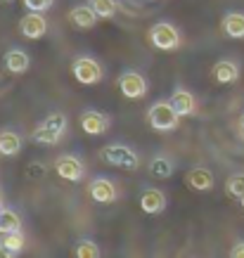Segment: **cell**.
I'll list each match as a JSON object with an SVG mask.
<instances>
[{
    "label": "cell",
    "instance_id": "obj_21",
    "mask_svg": "<svg viewBox=\"0 0 244 258\" xmlns=\"http://www.w3.org/2000/svg\"><path fill=\"white\" fill-rule=\"evenodd\" d=\"M0 244H3L5 249L12 251V256H17V253L24 249L26 239H24L22 230H15V232H5V235H0Z\"/></svg>",
    "mask_w": 244,
    "mask_h": 258
},
{
    "label": "cell",
    "instance_id": "obj_25",
    "mask_svg": "<svg viewBox=\"0 0 244 258\" xmlns=\"http://www.w3.org/2000/svg\"><path fill=\"white\" fill-rule=\"evenodd\" d=\"M52 3L55 0H24V8L29 12H47L52 8Z\"/></svg>",
    "mask_w": 244,
    "mask_h": 258
},
{
    "label": "cell",
    "instance_id": "obj_28",
    "mask_svg": "<svg viewBox=\"0 0 244 258\" xmlns=\"http://www.w3.org/2000/svg\"><path fill=\"white\" fill-rule=\"evenodd\" d=\"M239 131H242V135H244V114H242V118H239Z\"/></svg>",
    "mask_w": 244,
    "mask_h": 258
},
{
    "label": "cell",
    "instance_id": "obj_1",
    "mask_svg": "<svg viewBox=\"0 0 244 258\" xmlns=\"http://www.w3.org/2000/svg\"><path fill=\"white\" fill-rule=\"evenodd\" d=\"M67 133V116H64L62 111H52V114H47L45 121L36 128L31 133L33 142H38V145H57V142L64 138Z\"/></svg>",
    "mask_w": 244,
    "mask_h": 258
},
{
    "label": "cell",
    "instance_id": "obj_23",
    "mask_svg": "<svg viewBox=\"0 0 244 258\" xmlns=\"http://www.w3.org/2000/svg\"><path fill=\"white\" fill-rule=\"evenodd\" d=\"M225 192L230 197H237V199L244 195V173H235L225 180Z\"/></svg>",
    "mask_w": 244,
    "mask_h": 258
},
{
    "label": "cell",
    "instance_id": "obj_5",
    "mask_svg": "<svg viewBox=\"0 0 244 258\" xmlns=\"http://www.w3.org/2000/svg\"><path fill=\"white\" fill-rule=\"evenodd\" d=\"M71 74H74V79L83 83V86H95V83H100L102 81V67L95 62L93 57H79V59H74L71 64Z\"/></svg>",
    "mask_w": 244,
    "mask_h": 258
},
{
    "label": "cell",
    "instance_id": "obj_16",
    "mask_svg": "<svg viewBox=\"0 0 244 258\" xmlns=\"http://www.w3.org/2000/svg\"><path fill=\"white\" fill-rule=\"evenodd\" d=\"M221 29L230 38H244V15L242 12H228L223 17Z\"/></svg>",
    "mask_w": 244,
    "mask_h": 258
},
{
    "label": "cell",
    "instance_id": "obj_9",
    "mask_svg": "<svg viewBox=\"0 0 244 258\" xmlns=\"http://www.w3.org/2000/svg\"><path fill=\"white\" fill-rule=\"evenodd\" d=\"M19 31H22V36H26V38L38 40V38H43L47 31V19L43 17V12H29V15L22 17Z\"/></svg>",
    "mask_w": 244,
    "mask_h": 258
},
{
    "label": "cell",
    "instance_id": "obj_12",
    "mask_svg": "<svg viewBox=\"0 0 244 258\" xmlns=\"http://www.w3.org/2000/svg\"><path fill=\"white\" fill-rule=\"evenodd\" d=\"M29 67H31V57H29L26 50L12 47V50L5 52V69H8L10 74H24Z\"/></svg>",
    "mask_w": 244,
    "mask_h": 258
},
{
    "label": "cell",
    "instance_id": "obj_15",
    "mask_svg": "<svg viewBox=\"0 0 244 258\" xmlns=\"http://www.w3.org/2000/svg\"><path fill=\"white\" fill-rule=\"evenodd\" d=\"M171 104H173V109L180 114V116H190V114H195V95L185 90V88H175L173 95H171Z\"/></svg>",
    "mask_w": 244,
    "mask_h": 258
},
{
    "label": "cell",
    "instance_id": "obj_29",
    "mask_svg": "<svg viewBox=\"0 0 244 258\" xmlns=\"http://www.w3.org/2000/svg\"><path fill=\"white\" fill-rule=\"evenodd\" d=\"M239 204H242V209H244V195H242V197H239Z\"/></svg>",
    "mask_w": 244,
    "mask_h": 258
},
{
    "label": "cell",
    "instance_id": "obj_24",
    "mask_svg": "<svg viewBox=\"0 0 244 258\" xmlns=\"http://www.w3.org/2000/svg\"><path fill=\"white\" fill-rule=\"evenodd\" d=\"M76 256L79 258H100V246L93 239H81L76 246Z\"/></svg>",
    "mask_w": 244,
    "mask_h": 258
},
{
    "label": "cell",
    "instance_id": "obj_10",
    "mask_svg": "<svg viewBox=\"0 0 244 258\" xmlns=\"http://www.w3.org/2000/svg\"><path fill=\"white\" fill-rule=\"evenodd\" d=\"M81 128H83V133H88V135H102L109 131V116L102 114V111L88 109L81 114Z\"/></svg>",
    "mask_w": 244,
    "mask_h": 258
},
{
    "label": "cell",
    "instance_id": "obj_17",
    "mask_svg": "<svg viewBox=\"0 0 244 258\" xmlns=\"http://www.w3.org/2000/svg\"><path fill=\"white\" fill-rule=\"evenodd\" d=\"M213 79L218 81V83H235L239 79V69H237L235 62L221 59V62H216V67H213Z\"/></svg>",
    "mask_w": 244,
    "mask_h": 258
},
{
    "label": "cell",
    "instance_id": "obj_22",
    "mask_svg": "<svg viewBox=\"0 0 244 258\" xmlns=\"http://www.w3.org/2000/svg\"><path fill=\"white\" fill-rule=\"evenodd\" d=\"M90 8L97 12L100 19H109V17H114V12H116L118 3L116 0H90Z\"/></svg>",
    "mask_w": 244,
    "mask_h": 258
},
{
    "label": "cell",
    "instance_id": "obj_3",
    "mask_svg": "<svg viewBox=\"0 0 244 258\" xmlns=\"http://www.w3.org/2000/svg\"><path fill=\"white\" fill-rule=\"evenodd\" d=\"M100 159L109 166H118V168H126V171H135L140 166V157L133 147L128 145H118V142H111L107 147H102L100 152Z\"/></svg>",
    "mask_w": 244,
    "mask_h": 258
},
{
    "label": "cell",
    "instance_id": "obj_18",
    "mask_svg": "<svg viewBox=\"0 0 244 258\" xmlns=\"http://www.w3.org/2000/svg\"><path fill=\"white\" fill-rule=\"evenodd\" d=\"M22 149V138L12 131H3L0 133V157H17Z\"/></svg>",
    "mask_w": 244,
    "mask_h": 258
},
{
    "label": "cell",
    "instance_id": "obj_2",
    "mask_svg": "<svg viewBox=\"0 0 244 258\" xmlns=\"http://www.w3.org/2000/svg\"><path fill=\"white\" fill-rule=\"evenodd\" d=\"M147 123H150L152 131L157 133H168V131H175L178 123H180V114L173 109L171 102H154L147 111Z\"/></svg>",
    "mask_w": 244,
    "mask_h": 258
},
{
    "label": "cell",
    "instance_id": "obj_26",
    "mask_svg": "<svg viewBox=\"0 0 244 258\" xmlns=\"http://www.w3.org/2000/svg\"><path fill=\"white\" fill-rule=\"evenodd\" d=\"M230 256L232 258H244V242H237L235 246H232V251H230Z\"/></svg>",
    "mask_w": 244,
    "mask_h": 258
},
{
    "label": "cell",
    "instance_id": "obj_27",
    "mask_svg": "<svg viewBox=\"0 0 244 258\" xmlns=\"http://www.w3.org/2000/svg\"><path fill=\"white\" fill-rule=\"evenodd\" d=\"M8 256H12V251H10V249H5V246L0 244V258H8Z\"/></svg>",
    "mask_w": 244,
    "mask_h": 258
},
{
    "label": "cell",
    "instance_id": "obj_7",
    "mask_svg": "<svg viewBox=\"0 0 244 258\" xmlns=\"http://www.w3.org/2000/svg\"><path fill=\"white\" fill-rule=\"evenodd\" d=\"M55 171L59 178L69 180V182H79V180L86 175V166H83L81 159L71 157V154H62V157H57V161H55Z\"/></svg>",
    "mask_w": 244,
    "mask_h": 258
},
{
    "label": "cell",
    "instance_id": "obj_14",
    "mask_svg": "<svg viewBox=\"0 0 244 258\" xmlns=\"http://www.w3.org/2000/svg\"><path fill=\"white\" fill-rule=\"evenodd\" d=\"M190 189H195V192H209L213 187V173L209 168H192L188 173V178H185Z\"/></svg>",
    "mask_w": 244,
    "mask_h": 258
},
{
    "label": "cell",
    "instance_id": "obj_8",
    "mask_svg": "<svg viewBox=\"0 0 244 258\" xmlns=\"http://www.w3.org/2000/svg\"><path fill=\"white\" fill-rule=\"evenodd\" d=\"M88 195H90V199L97 204H114L116 202V185L111 182L109 178H93L90 182H88Z\"/></svg>",
    "mask_w": 244,
    "mask_h": 258
},
{
    "label": "cell",
    "instance_id": "obj_13",
    "mask_svg": "<svg viewBox=\"0 0 244 258\" xmlns=\"http://www.w3.org/2000/svg\"><path fill=\"white\" fill-rule=\"evenodd\" d=\"M69 19L76 29H93L95 22H97L100 17H97V12L90 8V3H88V5H76V8H71Z\"/></svg>",
    "mask_w": 244,
    "mask_h": 258
},
{
    "label": "cell",
    "instance_id": "obj_6",
    "mask_svg": "<svg viewBox=\"0 0 244 258\" xmlns=\"http://www.w3.org/2000/svg\"><path fill=\"white\" fill-rule=\"evenodd\" d=\"M118 90L126 95L128 100H140V97L147 95V81H145L140 71L128 69L118 76Z\"/></svg>",
    "mask_w": 244,
    "mask_h": 258
},
{
    "label": "cell",
    "instance_id": "obj_20",
    "mask_svg": "<svg viewBox=\"0 0 244 258\" xmlns=\"http://www.w3.org/2000/svg\"><path fill=\"white\" fill-rule=\"evenodd\" d=\"M15 230H22V218H19L12 209L0 206V235H5V232H15Z\"/></svg>",
    "mask_w": 244,
    "mask_h": 258
},
{
    "label": "cell",
    "instance_id": "obj_4",
    "mask_svg": "<svg viewBox=\"0 0 244 258\" xmlns=\"http://www.w3.org/2000/svg\"><path fill=\"white\" fill-rule=\"evenodd\" d=\"M150 43L157 47V50L168 52V50H175V47L180 45V33H178V29H175L173 24L157 22L150 29Z\"/></svg>",
    "mask_w": 244,
    "mask_h": 258
},
{
    "label": "cell",
    "instance_id": "obj_11",
    "mask_svg": "<svg viewBox=\"0 0 244 258\" xmlns=\"http://www.w3.org/2000/svg\"><path fill=\"white\" fill-rule=\"evenodd\" d=\"M140 209L145 213H150V216H159V213H164V209H166V195L161 192V189H157V187L142 189Z\"/></svg>",
    "mask_w": 244,
    "mask_h": 258
},
{
    "label": "cell",
    "instance_id": "obj_19",
    "mask_svg": "<svg viewBox=\"0 0 244 258\" xmlns=\"http://www.w3.org/2000/svg\"><path fill=\"white\" fill-rule=\"evenodd\" d=\"M150 175H154L159 180L171 178L173 175V161L168 157H154L150 161Z\"/></svg>",
    "mask_w": 244,
    "mask_h": 258
}]
</instances>
